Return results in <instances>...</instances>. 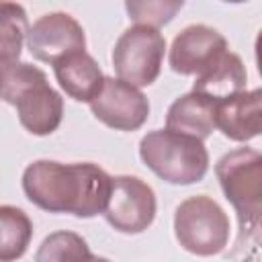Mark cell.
I'll return each mask as SVG.
<instances>
[{
  "label": "cell",
  "mask_w": 262,
  "mask_h": 262,
  "mask_svg": "<svg viewBox=\"0 0 262 262\" xmlns=\"http://www.w3.org/2000/svg\"><path fill=\"white\" fill-rule=\"evenodd\" d=\"M25 196L47 213H70L82 219L104 213L113 176L98 164L35 160L23 172Z\"/></svg>",
  "instance_id": "1"
},
{
  "label": "cell",
  "mask_w": 262,
  "mask_h": 262,
  "mask_svg": "<svg viewBox=\"0 0 262 262\" xmlns=\"http://www.w3.org/2000/svg\"><path fill=\"white\" fill-rule=\"evenodd\" d=\"M2 100L16 106L20 125L31 135L53 133L63 119V98L49 86L47 74L27 61L0 63Z\"/></svg>",
  "instance_id": "2"
},
{
  "label": "cell",
  "mask_w": 262,
  "mask_h": 262,
  "mask_svg": "<svg viewBox=\"0 0 262 262\" xmlns=\"http://www.w3.org/2000/svg\"><path fill=\"white\" fill-rule=\"evenodd\" d=\"M215 176L237 213V246L262 237V151L235 147L223 154L215 164Z\"/></svg>",
  "instance_id": "3"
},
{
  "label": "cell",
  "mask_w": 262,
  "mask_h": 262,
  "mask_svg": "<svg viewBox=\"0 0 262 262\" xmlns=\"http://www.w3.org/2000/svg\"><path fill=\"white\" fill-rule=\"evenodd\" d=\"M141 162L168 184L201 182L209 170V151L196 137L170 129L147 131L139 141Z\"/></svg>",
  "instance_id": "4"
},
{
  "label": "cell",
  "mask_w": 262,
  "mask_h": 262,
  "mask_svg": "<svg viewBox=\"0 0 262 262\" xmlns=\"http://www.w3.org/2000/svg\"><path fill=\"white\" fill-rule=\"evenodd\" d=\"M174 235L194 256H215L229 239V219L217 201L207 194L184 199L174 211Z\"/></svg>",
  "instance_id": "5"
},
{
  "label": "cell",
  "mask_w": 262,
  "mask_h": 262,
  "mask_svg": "<svg viewBox=\"0 0 262 262\" xmlns=\"http://www.w3.org/2000/svg\"><path fill=\"white\" fill-rule=\"evenodd\" d=\"M166 39L147 25H133L117 39L111 59L117 78L133 86H149L158 80L164 63Z\"/></svg>",
  "instance_id": "6"
},
{
  "label": "cell",
  "mask_w": 262,
  "mask_h": 262,
  "mask_svg": "<svg viewBox=\"0 0 262 262\" xmlns=\"http://www.w3.org/2000/svg\"><path fill=\"white\" fill-rule=\"evenodd\" d=\"M156 211V192L147 182L139 176H113L111 199L102 213L113 229L131 235L141 233L154 223Z\"/></svg>",
  "instance_id": "7"
},
{
  "label": "cell",
  "mask_w": 262,
  "mask_h": 262,
  "mask_svg": "<svg viewBox=\"0 0 262 262\" xmlns=\"http://www.w3.org/2000/svg\"><path fill=\"white\" fill-rule=\"evenodd\" d=\"M229 47L225 37L209 25H188L172 41L168 63L180 76H203L213 70Z\"/></svg>",
  "instance_id": "8"
},
{
  "label": "cell",
  "mask_w": 262,
  "mask_h": 262,
  "mask_svg": "<svg viewBox=\"0 0 262 262\" xmlns=\"http://www.w3.org/2000/svg\"><path fill=\"white\" fill-rule=\"evenodd\" d=\"M27 49L35 59L55 66L70 53L86 51V35L82 25L72 14L49 12L31 25Z\"/></svg>",
  "instance_id": "9"
},
{
  "label": "cell",
  "mask_w": 262,
  "mask_h": 262,
  "mask_svg": "<svg viewBox=\"0 0 262 262\" xmlns=\"http://www.w3.org/2000/svg\"><path fill=\"white\" fill-rule=\"evenodd\" d=\"M90 111L115 131H135L147 121L149 102L137 86L106 76L100 92L90 102Z\"/></svg>",
  "instance_id": "10"
},
{
  "label": "cell",
  "mask_w": 262,
  "mask_h": 262,
  "mask_svg": "<svg viewBox=\"0 0 262 262\" xmlns=\"http://www.w3.org/2000/svg\"><path fill=\"white\" fill-rule=\"evenodd\" d=\"M217 129L231 141H250L262 135V88L244 90L219 102Z\"/></svg>",
  "instance_id": "11"
},
{
  "label": "cell",
  "mask_w": 262,
  "mask_h": 262,
  "mask_svg": "<svg viewBox=\"0 0 262 262\" xmlns=\"http://www.w3.org/2000/svg\"><path fill=\"white\" fill-rule=\"evenodd\" d=\"M217 106L219 100L190 90L168 106L166 129L205 141L217 129Z\"/></svg>",
  "instance_id": "12"
},
{
  "label": "cell",
  "mask_w": 262,
  "mask_h": 262,
  "mask_svg": "<svg viewBox=\"0 0 262 262\" xmlns=\"http://www.w3.org/2000/svg\"><path fill=\"white\" fill-rule=\"evenodd\" d=\"M53 72L61 90L70 98L88 104L96 98L106 78L96 59L88 51H76L66 55L53 66Z\"/></svg>",
  "instance_id": "13"
},
{
  "label": "cell",
  "mask_w": 262,
  "mask_h": 262,
  "mask_svg": "<svg viewBox=\"0 0 262 262\" xmlns=\"http://www.w3.org/2000/svg\"><path fill=\"white\" fill-rule=\"evenodd\" d=\"M246 82H248V74H246V66H244L242 57L233 51H227V55L213 70L194 78L192 90L207 94L221 102L233 94L244 92Z\"/></svg>",
  "instance_id": "14"
},
{
  "label": "cell",
  "mask_w": 262,
  "mask_h": 262,
  "mask_svg": "<svg viewBox=\"0 0 262 262\" xmlns=\"http://www.w3.org/2000/svg\"><path fill=\"white\" fill-rule=\"evenodd\" d=\"M33 237L29 215L12 205L0 207V262H14L25 256Z\"/></svg>",
  "instance_id": "15"
},
{
  "label": "cell",
  "mask_w": 262,
  "mask_h": 262,
  "mask_svg": "<svg viewBox=\"0 0 262 262\" xmlns=\"http://www.w3.org/2000/svg\"><path fill=\"white\" fill-rule=\"evenodd\" d=\"M27 12L20 4L2 2L0 4V63L18 61L23 43L29 35Z\"/></svg>",
  "instance_id": "16"
},
{
  "label": "cell",
  "mask_w": 262,
  "mask_h": 262,
  "mask_svg": "<svg viewBox=\"0 0 262 262\" xmlns=\"http://www.w3.org/2000/svg\"><path fill=\"white\" fill-rule=\"evenodd\" d=\"M92 256L90 246L80 233L61 229L41 242L33 262H88Z\"/></svg>",
  "instance_id": "17"
},
{
  "label": "cell",
  "mask_w": 262,
  "mask_h": 262,
  "mask_svg": "<svg viewBox=\"0 0 262 262\" xmlns=\"http://www.w3.org/2000/svg\"><path fill=\"white\" fill-rule=\"evenodd\" d=\"M184 6L182 0H127L125 10L129 12V18L135 20L137 25H147V27H162L170 23L176 12Z\"/></svg>",
  "instance_id": "18"
},
{
  "label": "cell",
  "mask_w": 262,
  "mask_h": 262,
  "mask_svg": "<svg viewBox=\"0 0 262 262\" xmlns=\"http://www.w3.org/2000/svg\"><path fill=\"white\" fill-rule=\"evenodd\" d=\"M254 51H256V68H258V74H260V78H262V29H260L258 35H256Z\"/></svg>",
  "instance_id": "19"
},
{
  "label": "cell",
  "mask_w": 262,
  "mask_h": 262,
  "mask_svg": "<svg viewBox=\"0 0 262 262\" xmlns=\"http://www.w3.org/2000/svg\"><path fill=\"white\" fill-rule=\"evenodd\" d=\"M88 262H111L108 258H102V256H92Z\"/></svg>",
  "instance_id": "20"
}]
</instances>
